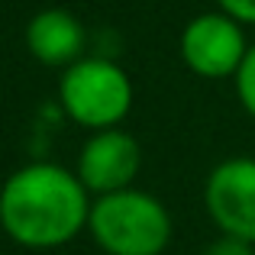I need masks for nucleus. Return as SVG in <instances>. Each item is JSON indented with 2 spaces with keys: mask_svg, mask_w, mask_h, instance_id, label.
Masks as SVG:
<instances>
[{
  "mask_svg": "<svg viewBox=\"0 0 255 255\" xmlns=\"http://www.w3.org/2000/svg\"><path fill=\"white\" fill-rule=\"evenodd\" d=\"M91 204L75 168L29 162L0 184V230L32 252L62 249L87 233Z\"/></svg>",
  "mask_w": 255,
  "mask_h": 255,
  "instance_id": "f257e3e1",
  "label": "nucleus"
},
{
  "mask_svg": "<svg viewBox=\"0 0 255 255\" xmlns=\"http://www.w3.org/2000/svg\"><path fill=\"white\" fill-rule=\"evenodd\" d=\"M171 213L155 194L126 191L94 197L87 236L107 255H162L171 243Z\"/></svg>",
  "mask_w": 255,
  "mask_h": 255,
  "instance_id": "f03ea898",
  "label": "nucleus"
},
{
  "mask_svg": "<svg viewBox=\"0 0 255 255\" xmlns=\"http://www.w3.org/2000/svg\"><path fill=\"white\" fill-rule=\"evenodd\" d=\"M132 78L104 55H84L58 78V107L87 132L117 129L132 110Z\"/></svg>",
  "mask_w": 255,
  "mask_h": 255,
  "instance_id": "7ed1b4c3",
  "label": "nucleus"
},
{
  "mask_svg": "<svg viewBox=\"0 0 255 255\" xmlns=\"http://www.w3.org/2000/svg\"><path fill=\"white\" fill-rule=\"evenodd\" d=\"M178 52L184 68L197 78H207V81L236 78V71L246 62V52H249L246 26L226 16L223 10L197 13L181 29Z\"/></svg>",
  "mask_w": 255,
  "mask_h": 255,
  "instance_id": "20e7f679",
  "label": "nucleus"
},
{
  "mask_svg": "<svg viewBox=\"0 0 255 255\" xmlns=\"http://www.w3.org/2000/svg\"><path fill=\"white\" fill-rule=\"evenodd\" d=\"M204 207L220 236L255 246V158L230 155L213 165L204 181Z\"/></svg>",
  "mask_w": 255,
  "mask_h": 255,
  "instance_id": "39448f33",
  "label": "nucleus"
},
{
  "mask_svg": "<svg viewBox=\"0 0 255 255\" xmlns=\"http://www.w3.org/2000/svg\"><path fill=\"white\" fill-rule=\"evenodd\" d=\"M139 168H142V149L136 136L126 132L123 126L91 132L75 162V174L91 197H107V194L136 187L132 181Z\"/></svg>",
  "mask_w": 255,
  "mask_h": 255,
  "instance_id": "423d86ee",
  "label": "nucleus"
},
{
  "mask_svg": "<svg viewBox=\"0 0 255 255\" xmlns=\"http://www.w3.org/2000/svg\"><path fill=\"white\" fill-rule=\"evenodd\" d=\"M26 49L45 68H71L87 55V29L65 6H45L26 23Z\"/></svg>",
  "mask_w": 255,
  "mask_h": 255,
  "instance_id": "0eeeda50",
  "label": "nucleus"
},
{
  "mask_svg": "<svg viewBox=\"0 0 255 255\" xmlns=\"http://www.w3.org/2000/svg\"><path fill=\"white\" fill-rule=\"evenodd\" d=\"M233 84H236V97H239V104H243V110L255 120V45H249L246 62H243V68L236 71Z\"/></svg>",
  "mask_w": 255,
  "mask_h": 255,
  "instance_id": "6e6552de",
  "label": "nucleus"
},
{
  "mask_svg": "<svg viewBox=\"0 0 255 255\" xmlns=\"http://www.w3.org/2000/svg\"><path fill=\"white\" fill-rule=\"evenodd\" d=\"M204 255H255V246L236 236H217L204 249Z\"/></svg>",
  "mask_w": 255,
  "mask_h": 255,
  "instance_id": "1a4fd4ad",
  "label": "nucleus"
},
{
  "mask_svg": "<svg viewBox=\"0 0 255 255\" xmlns=\"http://www.w3.org/2000/svg\"><path fill=\"white\" fill-rule=\"evenodd\" d=\"M217 10H223L243 26H255V0H217Z\"/></svg>",
  "mask_w": 255,
  "mask_h": 255,
  "instance_id": "9d476101",
  "label": "nucleus"
}]
</instances>
